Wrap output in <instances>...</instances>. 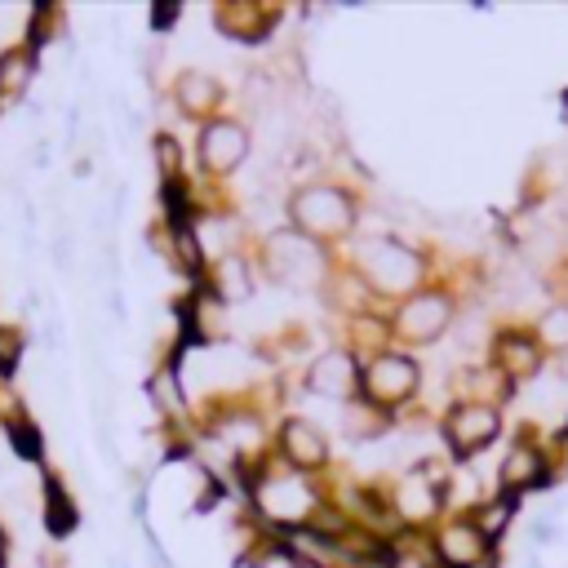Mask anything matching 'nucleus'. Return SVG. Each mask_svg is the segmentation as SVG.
<instances>
[{"label": "nucleus", "mask_w": 568, "mask_h": 568, "mask_svg": "<svg viewBox=\"0 0 568 568\" xmlns=\"http://www.w3.org/2000/svg\"><path fill=\"white\" fill-rule=\"evenodd\" d=\"M542 343H551V347H568V307L546 311V320H542Z\"/></svg>", "instance_id": "obj_18"}, {"label": "nucleus", "mask_w": 568, "mask_h": 568, "mask_svg": "<svg viewBox=\"0 0 568 568\" xmlns=\"http://www.w3.org/2000/svg\"><path fill=\"white\" fill-rule=\"evenodd\" d=\"M249 271H245V262L241 258H222L218 262V298H227V302H245L249 298Z\"/></svg>", "instance_id": "obj_15"}, {"label": "nucleus", "mask_w": 568, "mask_h": 568, "mask_svg": "<svg viewBox=\"0 0 568 568\" xmlns=\"http://www.w3.org/2000/svg\"><path fill=\"white\" fill-rule=\"evenodd\" d=\"M449 324V298L444 294H413L400 311V334L413 343H431Z\"/></svg>", "instance_id": "obj_7"}, {"label": "nucleus", "mask_w": 568, "mask_h": 568, "mask_svg": "<svg viewBox=\"0 0 568 568\" xmlns=\"http://www.w3.org/2000/svg\"><path fill=\"white\" fill-rule=\"evenodd\" d=\"M218 23H222V31H227V36H245V40H258V36H262V27H267L262 10H249V5L222 10V14H218Z\"/></svg>", "instance_id": "obj_16"}, {"label": "nucleus", "mask_w": 568, "mask_h": 568, "mask_svg": "<svg viewBox=\"0 0 568 568\" xmlns=\"http://www.w3.org/2000/svg\"><path fill=\"white\" fill-rule=\"evenodd\" d=\"M18 351H23L18 334H14V328H5V324H0V373L18 364Z\"/></svg>", "instance_id": "obj_19"}, {"label": "nucleus", "mask_w": 568, "mask_h": 568, "mask_svg": "<svg viewBox=\"0 0 568 568\" xmlns=\"http://www.w3.org/2000/svg\"><path fill=\"white\" fill-rule=\"evenodd\" d=\"M449 444L466 457V453H480V449H489L493 440H498V413L489 409V404H457L453 413H449Z\"/></svg>", "instance_id": "obj_5"}, {"label": "nucleus", "mask_w": 568, "mask_h": 568, "mask_svg": "<svg viewBox=\"0 0 568 568\" xmlns=\"http://www.w3.org/2000/svg\"><path fill=\"white\" fill-rule=\"evenodd\" d=\"M489 551V538L480 533V525H470V519H457L440 533V559L449 568H476Z\"/></svg>", "instance_id": "obj_11"}, {"label": "nucleus", "mask_w": 568, "mask_h": 568, "mask_svg": "<svg viewBox=\"0 0 568 568\" xmlns=\"http://www.w3.org/2000/svg\"><path fill=\"white\" fill-rule=\"evenodd\" d=\"M307 387H311L315 396H324V400H351L356 387H360V373H356V364H351L347 356L328 351V356H320V360L311 364Z\"/></svg>", "instance_id": "obj_8"}, {"label": "nucleus", "mask_w": 568, "mask_h": 568, "mask_svg": "<svg viewBox=\"0 0 568 568\" xmlns=\"http://www.w3.org/2000/svg\"><path fill=\"white\" fill-rule=\"evenodd\" d=\"M498 360H502V369H506L511 377H525V373L538 369V347H533L529 338H519V334H506V338L498 343Z\"/></svg>", "instance_id": "obj_14"}, {"label": "nucleus", "mask_w": 568, "mask_h": 568, "mask_svg": "<svg viewBox=\"0 0 568 568\" xmlns=\"http://www.w3.org/2000/svg\"><path fill=\"white\" fill-rule=\"evenodd\" d=\"M360 383H364L369 404L391 409V404H404V400L413 396V387H417V364L404 360V356H377V360L360 373Z\"/></svg>", "instance_id": "obj_3"}, {"label": "nucleus", "mask_w": 568, "mask_h": 568, "mask_svg": "<svg viewBox=\"0 0 568 568\" xmlns=\"http://www.w3.org/2000/svg\"><path fill=\"white\" fill-rule=\"evenodd\" d=\"M14 449H23L27 457L36 453V436H31V426H14Z\"/></svg>", "instance_id": "obj_22"}, {"label": "nucleus", "mask_w": 568, "mask_h": 568, "mask_svg": "<svg viewBox=\"0 0 568 568\" xmlns=\"http://www.w3.org/2000/svg\"><path fill=\"white\" fill-rule=\"evenodd\" d=\"M27 80H31V54L10 50L5 59H0V93H18Z\"/></svg>", "instance_id": "obj_17"}, {"label": "nucleus", "mask_w": 568, "mask_h": 568, "mask_svg": "<svg viewBox=\"0 0 568 568\" xmlns=\"http://www.w3.org/2000/svg\"><path fill=\"white\" fill-rule=\"evenodd\" d=\"M267 271L275 284H289V289H315L324 280V254L315 249L311 235L275 231L267 241Z\"/></svg>", "instance_id": "obj_1"}, {"label": "nucleus", "mask_w": 568, "mask_h": 568, "mask_svg": "<svg viewBox=\"0 0 568 568\" xmlns=\"http://www.w3.org/2000/svg\"><path fill=\"white\" fill-rule=\"evenodd\" d=\"M280 444H284V457H289L298 470H320L324 457H328V444H324V436H320V426L307 422V417H294L289 426H284Z\"/></svg>", "instance_id": "obj_9"}, {"label": "nucleus", "mask_w": 568, "mask_h": 568, "mask_svg": "<svg viewBox=\"0 0 568 568\" xmlns=\"http://www.w3.org/2000/svg\"><path fill=\"white\" fill-rule=\"evenodd\" d=\"M364 267H369V280H373L383 294H400V289H409L413 275H417L413 254L400 249L396 241H369V245H364Z\"/></svg>", "instance_id": "obj_4"}, {"label": "nucleus", "mask_w": 568, "mask_h": 568, "mask_svg": "<svg viewBox=\"0 0 568 568\" xmlns=\"http://www.w3.org/2000/svg\"><path fill=\"white\" fill-rule=\"evenodd\" d=\"M559 369H564V377H568V360H564V364H559Z\"/></svg>", "instance_id": "obj_23"}, {"label": "nucleus", "mask_w": 568, "mask_h": 568, "mask_svg": "<svg viewBox=\"0 0 568 568\" xmlns=\"http://www.w3.org/2000/svg\"><path fill=\"white\" fill-rule=\"evenodd\" d=\"M315 506V493L302 485V476H275L262 485V511L275 519H302Z\"/></svg>", "instance_id": "obj_10"}, {"label": "nucleus", "mask_w": 568, "mask_h": 568, "mask_svg": "<svg viewBox=\"0 0 568 568\" xmlns=\"http://www.w3.org/2000/svg\"><path fill=\"white\" fill-rule=\"evenodd\" d=\"M506 489H529L542 480V453L533 444H515L511 457H506V470H502Z\"/></svg>", "instance_id": "obj_13"}, {"label": "nucleus", "mask_w": 568, "mask_h": 568, "mask_svg": "<svg viewBox=\"0 0 568 568\" xmlns=\"http://www.w3.org/2000/svg\"><path fill=\"white\" fill-rule=\"evenodd\" d=\"M156 160H165V169L178 165V142L173 138H156Z\"/></svg>", "instance_id": "obj_21"}, {"label": "nucleus", "mask_w": 568, "mask_h": 568, "mask_svg": "<svg viewBox=\"0 0 568 568\" xmlns=\"http://www.w3.org/2000/svg\"><path fill=\"white\" fill-rule=\"evenodd\" d=\"M72 519H76V515H72L67 498H50V529H54V533H67Z\"/></svg>", "instance_id": "obj_20"}, {"label": "nucleus", "mask_w": 568, "mask_h": 568, "mask_svg": "<svg viewBox=\"0 0 568 568\" xmlns=\"http://www.w3.org/2000/svg\"><path fill=\"white\" fill-rule=\"evenodd\" d=\"M173 93H178V107L186 116H209L218 107V85L209 76H201V72H186Z\"/></svg>", "instance_id": "obj_12"}, {"label": "nucleus", "mask_w": 568, "mask_h": 568, "mask_svg": "<svg viewBox=\"0 0 568 568\" xmlns=\"http://www.w3.org/2000/svg\"><path fill=\"white\" fill-rule=\"evenodd\" d=\"M289 214L294 222L307 231V235H347L356 227V205L347 192H338V186H302V192L289 201Z\"/></svg>", "instance_id": "obj_2"}, {"label": "nucleus", "mask_w": 568, "mask_h": 568, "mask_svg": "<svg viewBox=\"0 0 568 568\" xmlns=\"http://www.w3.org/2000/svg\"><path fill=\"white\" fill-rule=\"evenodd\" d=\"M245 152H249V133H245L241 125H231V120H214V125L201 133V160H205V169H214V173L235 169V165L245 160Z\"/></svg>", "instance_id": "obj_6"}]
</instances>
